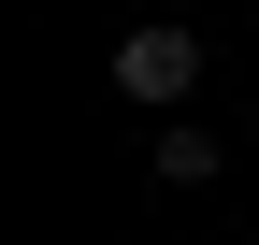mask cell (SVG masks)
Instances as JSON below:
<instances>
[{"instance_id": "6da1fadb", "label": "cell", "mask_w": 259, "mask_h": 245, "mask_svg": "<svg viewBox=\"0 0 259 245\" xmlns=\"http://www.w3.org/2000/svg\"><path fill=\"white\" fill-rule=\"evenodd\" d=\"M115 87H130V101H158V115H187V87H202V29L144 15V29L115 44Z\"/></svg>"}, {"instance_id": "7a4b0ae2", "label": "cell", "mask_w": 259, "mask_h": 245, "mask_svg": "<svg viewBox=\"0 0 259 245\" xmlns=\"http://www.w3.org/2000/svg\"><path fill=\"white\" fill-rule=\"evenodd\" d=\"M144 173H158V188H216V130H202V115H173V130L144 144Z\"/></svg>"}]
</instances>
